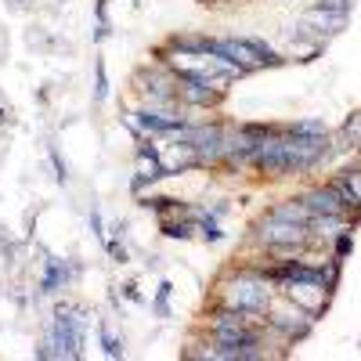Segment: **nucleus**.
Masks as SVG:
<instances>
[{
	"instance_id": "obj_6",
	"label": "nucleus",
	"mask_w": 361,
	"mask_h": 361,
	"mask_svg": "<svg viewBox=\"0 0 361 361\" xmlns=\"http://www.w3.org/2000/svg\"><path fill=\"white\" fill-rule=\"evenodd\" d=\"M300 202H304L314 217H325V214H347L343 202H340L336 192H333V185H318V188L304 192V195H300Z\"/></svg>"
},
{
	"instance_id": "obj_21",
	"label": "nucleus",
	"mask_w": 361,
	"mask_h": 361,
	"mask_svg": "<svg viewBox=\"0 0 361 361\" xmlns=\"http://www.w3.org/2000/svg\"><path fill=\"white\" fill-rule=\"evenodd\" d=\"M105 250L112 253V260H116V264H127V250L119 246V238H105Z\"/></svg>"
},
{
	"instance_id": "obj_24",
	"label": "nucleus",
	"mask_w": 361,
	"mask_h": 361,
	"mask_svg": "<svg viewBox=\"0 0 361 361\" xmlns=\"http://www.w3.org/2000/svg\"><path fill=\"white\" fill-rule=\"evenodd\" d=\"M4 119H8V112H4V109H0V123H4Z\"/></svg>"
},
{
	"instance_id": "obj_4",
	"label": "nucleus",
	"mask_w": 361,
	"mask_h": 361,
	"mask_svg": "<svg viewBox=\"0 0 361 361\" xmlns=\"http://www.w3.org/2000/svg\"><path fill=\"white\" fill-rule=\"evenodd\" d=\"M264 314H267L264 325L275 329V333H282L286 340H304V336L311 333V325H314V318H311L304 307H296L293 300H286L282 307L275 304V300H271V307H267Z\"/></svg>"
},
{
	"instance_id": "obj_18",
	"label": "nucleus",
	"mask_w": 361,
	"mask_h": 361,
	"mask_svg": "<svg viewBox=\"0 0 361 361\" xmlns=\"http://www.w3.org/2000/svg\"><path fill=\"white\" fill-rule=\"evenodd\" d=\"M102 347H105V354L109 357H123V343H119L109 329H102Z\"/></svg>"
},
{
	"instance_id": "obj_19",
	"label": "nucleus",
	"mask_w": 361,
	"mask_h": 361,
	"mask_svg": "<svg viewBox=\"0 0 361 361\" xmlns=\"http://www.w3.org/2000/svg\"><path fill=\"white\" fill-rule=\"evenodd\" d=\"M343 180L350 185V192L357 199V209H361V170H343Z\"/></svg>"
},
{
	"instance_id": "obj_9",
	"label": "nucleus",
	"mask_w": 361,
	"mask_h": 361,
	"mask_svg": "<svg viewBox=\"0 0 361 361\" xmlns=\"http://www.w3.org/2000/svg\"><path fill=\"white\" fill-rule=\"evenodd\" d=\"M141 206L145 209H152L156 217H170V214H185V206H180V199H173V195H148V199H141Z\"/></svg>"
},
{
	"instance_id": "obj_1",
	"label": "nucleus",
	"mask_w": 361,
	"mask_h": 361,
	"mask_svg": "<svg viewBox=\"0 0 361 361\" xmlns=\"http://www.w3.org/2000/svg\"><path fill=\"white\" fill-rule=\"evenodd\" d=\"M221 293H224V304L228 307H238L246 314H264L271 307V282H264L253 267H243V271H228V279L221 282Z\"/></svg>"
},
{
	"instance_id": "obj_7",
	"label": "nucleus",
	"mask_w": 361,
	"mask_h": 361,
	"mask_svg": "<svg viewBox=\"0 0 361 361\" xmlns=\"http://www.w3.org/2000/svg\"><path fill=\"white\" fill-rule=\"evenodd\" d=\"M73 275H76V267H69L66 260H58V257H47V275L40 279V293H54V289H62Z\"/></svg>"
},
{
	"instance_id": "obj_20",
	"label": "nucleus",
	"mask_w": 361,
	"mask_h": 361,
	"mask_svg": "<svg viewBox=\"0 0 361 361\" xmlns=\"http://www.w3.org/2000/svg\"><path fill=\"white\" fill-rule=\"evenodd\" d=\"M51 163H54V177H58V185H66V180H69V170H66V163H62V156H58V148L51 145Z\"/></svg>"
},
{
	"instance_id": "obj_11",
	"label": "nucleus",
	"mask_w": 361,
	"mask_h": 361,
	"mask_svg": "<svg viewBox=\"0 0 361 361\" xmlns=\"http://www.w3.org/2000/svg\"><path fill=\"white\" fill-rule=\"evenodd\" d=\"M350 250H354V235H350V228L336 231V243H333V257H336V260H347V257H350Z\"/></svg>"
},
{
	"instance_id": "obj_17",
	"label": "nucleus",
	"mask_w": 361,
	"mask_h": 361,
	"mask_svg": "<svg viewBox=\"0 0 361 361\" xmlns=\"http://www.w3.org/2000/svg\"><path fill=\"white\" fill-rule=\"evenodd\" d=\"M105 98H109V73H105V62L98 58V87H94V102L102 105Z\"/></svg>"
},
{
	"instance_id": "obj_13",
	"label": "nucleus",
	"mask_w": 361,
	"mask_h": 361,
	"mask_svg": "<svg viewBox=\"0 0 361 361\" xmlns=\"http://www.w3.org/2000/svg\"><path fill=\"white\" fill-rule=\"evenodd\" d=\"M343 137H347V145L361 148V112H350V116H347V123H343Z\"/></svg>"
},
{
	"instance_id": "obj_8",
	"label": "nucleus",
	"mask_w": 361,
	"mask_h": 361,
	"mask_svg": "<svg viewBox=\"0 0 361 361\" xmlns=\"http://www.w3.org/2000/svg\"><path fill=\"white\" fill-rule=\"evenodd\" d=\"M267 217H279V221H289V224H311V209L300 202V199H286V202H279V206H271L267 209Z\"/></svg>"
},
{
	"instance_id": "obj_10",
	"label": "nucleus",
	"mask_w": 361,
	"mask_h": 361,
	"mask_svg": "<svg viewBox=\"0 0 361 361\" xmlns=\"http://www.w3.org/2000/svg\"><path fill=\"white\" fill-rule=\"evenodd\" d=\"M350 4H354V0H314V8H311V11H322V15H340V18H347V15H350Z\"/></svg>"
},
{
	"instance_id": "obj_15",
	"label": "nucleus",
	"mask_w": 361,
	"mask_h": 361,
	"mask_svg": "<svg viewBox=\"0 0 361 361\" xmlns=\"http://www.w3.org/2000/svg\"><path fill=\"white\" fill-rule=\"evenodd\" d=\"M199 231H202V238H206V243H221V238H224V231L217 228V217H214V214L199 217Z\"/></svg>"
},
{
	"instance_id": "obj_5",
	"label": "nucleus",
	"mask_w": 361,
	"mask_h": 361,
	"mask_svg": "<svg viewBox=\"0 0 361 361\" xmlns=\"http://www.w3.org/2000/svg\"><path fill=\"white\" fill-rule=\"evenodd\" d=\"M130 116H134V123H137L141 134H166V137H173L180 127H185V116L173 112V109H137Z\"/></svg>"
},
{
	"instance_id": "obj_2",
	"label": "nucleus",
	"mask_w": 361,
	"mask_h": 361,
	"mask_svg": "<svg viewBox=\"0 0 361 361\" xmlns=\"http://www.w3.org/2000/svg\"><path fill=\"white\" fill-rule=\"evenodd\" d=\"M307 238H311L307 224H289V221H279V217H264L253 228V243L275 250V253H296V257H304Z\"/></svg>"
},
{
	"instance_id": "obj_12",
	"label": "nucleus",
	"mask_w": 361,
	"mask_h": 361,
	"mask_svg": "<svg viewBox=\"0 0 361 361\" xmlns=\"http://www.w3.org/2000/svg\"><path fill=\"white\" fill-rule=\"evenodd\" d=\"M170 293H173V286H170V282H159V293H156V300H152V311H156L159 318H170Z\"/></svg>"
},
{
	"instance_id": "obj_3",
	"label": "nucleus",
	"mask_w": 361,
	"mask_h": 361,
	"mask_svg": "<svg viewBox=\"0 0 361 361\" xmlns=\"http://www.w3.org/2000/svg\"><path fill=\"white\" fill-rule=\"evenodd\" d=\"M80 314V307H69V304H62L54 311V325H51V350H54V357H80L83 350V318H76Z\"/></svg>"
},
{
	"instance_id": "obj_16",
	"label": "nucleus",
	"mask_w": 361,
	"mask_h": 361,
	"mask_svg": "<svg viewBox=\"0 0 361 361\" xmlns=\"http://www.w3.org/2000/svg\"><path fill=\"white\" fill-rule=\"evenodd\" d=\"M163 235L166 238H180V243H185V238L192 235V224L188 221H163Z\"/></svg>"
},
{
	"instance_id": "obj_22",
	"label": "nucleus",
	"mask_w": 361,
	"mask_h": 361,
	"mask_svg": "<svg viewBox=\"0 0 361 361\" xmlns=\"http://www.w3.org/2000/svg\"><path fill=\"white\" fill-rule=\"evenodd\" d=\"M90 231H94V235L102 238V243H105V231H102V214H98V209H90Z\"/></svg>"
},
{
	"instance_id": "obj_14",
	"label": "nucleus",
	"mask_w": 361,
	"mask_h": 361,
	"mask_svg": "<svg viewBox=\"0 0 361 361\" xmlns=\"http://www.w3.org/2000/svg\"><path fill=\"white\" fill-rule=\"evenodd\" d=\"M286 130H293V134H314V137H325V134H329V127L322 123V119H304V123H289Z\"/></svg>"
},
{
	"instance_id": "obj_23",
	"label": "nucleus",
	"mask_w": 361,
	"mask_h": 361,
	"mask_svg": "<svg viewBox=\"0 0 361 361\" xmlns=\"http://www.w3.org/2000/svg\"><path fill=\"white\" fill-rule=\"evenodd\" d=\"M127 289V300H134V304H141V293H137V286L130 282V286H123Z\"/></svg>"
}]
</instances>
